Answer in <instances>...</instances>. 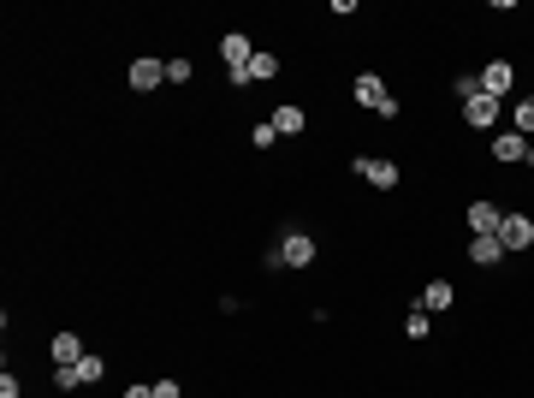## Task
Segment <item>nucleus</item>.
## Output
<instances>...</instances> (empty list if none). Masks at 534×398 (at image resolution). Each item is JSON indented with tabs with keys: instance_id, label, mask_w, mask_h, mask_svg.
<instances>
[{
	"instance_id": "nucleus-12",
	"label": "nucleus",
	"mask_w": 534,
	"mask_h": 398,
	"mask_svg": "<svg viewBox=\"0 0 534 398\" xmlns=\"http://www.w3.org/2000/svg\"><path fill=\"white\" fill-rule=\"evenodd\" d=\"M48 351H54V369H72V363H83V357H89L78 333H54V345H48Z\"/></svg>"
},
{
	"instance_id": "nucleus-17",
	"label": "nucleus",
	"mask_w": 534,
	"mask_h": 398,
	"mask_svg": "<svg viewBox=\"0 0 534 398\" xmlns=\"http://www.w3.org/2000/svg\"><path fill=\"white\" fill-rule=\"evenodd\" d=\"M428 327H434V316H428V309H410V316H404V339H415V345L428 339Z\"/></svg>"
},
{
	"instance_id": "nucleus-7",
	"label": "nucleus",
	"mask_w": 534,
	"mask_h": 398,
	"mask_svg": "<svg viewBox=\"0 0 534 398\" xmlns=\"http://www.w3.org/2000/svg\"><path fill=\"white\" fill-rule=\"evenodd\" d=\"M493 160H505V167L534 160V137H522V131H499V137H493Z\"/></svg>"
},
{
	"instance_id": "nucleus-1",
	"label": "nucleus",
	"mask_w": 534,
	"mask_h": 398,
	"mask_svg": "<svg viewBox=\"0 0 534 398\" xmlns=\"http://www.w3.org/2000/svg\"><path fill=\"white\" fill-rule=\"evenodd\" d=\"M351 96H356V107H368L375 120H398V96L386 90V78H380V72H356Z\"/></svg>"
},
{
	"instance_id": "nucleus-6",
	"label": "nucleus",
	"mask_w": 534,
	"mask_h": 398,
	"mask_svg": "<svg viewBox=\"0 0 534 398\" xmlns=\"http://www.w3.org/2000/svg\"><path fill=\"white\" fill-rule=\"evenodd\" d=\"M511 83H516V66L511 60H487V66H481V96L505 101V96H511Z\"/></svg>"
},
{
	"instance_id": "nucleus-16",
	"label": "nucleus",
	"mask_w": 534,
	"mask_h": 398,
	"mask_svg": "<svg viewBox=\"0 0 534 398\" xmlns=\"http://www.w3.org/2000/svg\"><path fill=\"white\" fill-rule=\"evenodd\" d=\"M511 131H522V137H534V96H522L511 107Z\"/></svg>"
},
{
	"instance_id": "nucleus-15",
	"label": "nucleus",
	"mask_w": 534,
	"mask_h": 398,
	"mask_svg": "<svg viewBox=\"0 0 534 398\" xmlns=\"http://www.w3.org/2000/svg\"><path fill=\"white\" fill-rule=\"evenodd\" d=\"M250 78H256V83L279 78V54H267V48H256V60H250Z\"/></svg>"
},
{
	"instance_id": "nucleus-8",
	"label": "nucleus",
	"mask_w": 534,
	"mask_h": 398,
	"mask_svg": "<svg viewBox=\"0 0 534 398\" xmlns=\"http://www.w3.org/2000/svg\"><path fill=\"white\" fill-rule=\"evenodd\" d=\"M452 303H457V285H452V279H428V285H422V298H415V309H428V316H445Z\"/></svg>"
},
{
	"instance_id": "nucleus-2",
	"label": "nucleus",
	"mask_w": 534,
	"mask_h": 398,
	"mask_svg": "<svg viewBox=\"0 0 534 398\" xmlns=\"http://www.w3.org/2000/svg\"><path fill=\"white\" fill-rule=\"evenodd\" d=\"M315 256H321L315 232H279V244H274V256H267V268H309Z\"/></svg>"
},
{
	"instance_id": "nucleus-3",
	"label": "nucleus",
	"mask_w": 534,
	"mask_h": 398,
	"mask_svg": "<svg viewBox=\"0 0 534 398\" xmlns=\"http://www.w3.org/2000/svg\"><path fill=\"white\" fill-rule=\"evenodd\" d=\"M499 244H505V256H522L534 244V220L522 215V208H505V220H499V232H493Z\"/></svg>"
},
{
	"instance_id": "nucleus-10",
	"label": "nucleus",
	"mask_w": 534,
	"mask_h": 398,
	"mask_svg": "<svg viewBox=\"0 0 534 398\" xmlns=\"http://www.w3.org/2000/svg\"><path fill=\"white\" fill-rule=\"evenodd\" d=\"M160 83H166V60H149V54L131 60V90H137V96H149V90H160Z\"/></svg>"
},
{
	"instance_id": "nucleus-14",
	"label": "nucleus",
	"mask_w": 534,
	"mask_h": 398,
	"mask_svg": "<svg viewBox=\"0 0 534 398\" xmlns=\"http://www.w3.org/2000/svg\"><path fill=\"white\" fill-rule=\"evenodd\" d=\"M469 261L475 268H499V261H505V244L499 238H469Z\"/></svg>"
},
{
	"instance_id": "nucleus-4",
	"label": "nucleus",
	"mask_w": 534,
	"mask_h": 398,
	"mask_svg": "<svg viewBox=\"0 0 534 398\" xmlns=\"http://www.w3.org/2000/svg\"><path fill=\"white\" fill-rule=\"evenodd\" d=\"M351 173H362V179L375 184V191H398L404 184V173H398V160H380V155H356Z\"/></svg>"
},
{
	"instance_id": "nucleus-11",
	"label": "nucleus",
	"mask_w": 534,
	"mask_h": 398,
	"mask_svg": "<svg viewBox=\"0 0 534 398\" xmlns=\"http://www.w3.org/2000/svg\"><path fill=\"white\" fill-rule=\"evenodd\" d=\"M220 60H226V72H232V66H250L256 60L250 36H244V30H226V36H220Z\"/></svg>"
},
{
	"instance_id": "nucleus-20",
	"label": "nucleus",
	"mask_w": 534,
	"mask_h": 398,
	"mask_svg": "<svg viewBox=\"0 0 534 398\" xmlns=\"http://www.w3.org/2000/svg\"><path fill=\"white\" fill-rule=\"evenodd\" d=\"M250 143H256V149H274V143H279L274 120H261V125H250Z\"/></svg>"
},
{
	"instance_id": "nucleus-23",
	"label": "nucleus",
	"mask_w": 534,
	"mask_h": 398,
	"mask_svg": "<svg viewBox=\"0 0 534 398\" xmlns=\"http://www.w3.org/2000/svg\"><path fill=\"white\" fill-rule=\"evenodd\" d=\"M0 398H24V386H19V375H12V369L0 375Z\"/></svg>"
},
{
	"instance_id": "nucleus-18",
	"label": "nucleus",
	"mask_w": 534,
	"mask_h": 398,
	"mask_svg": "<svg viewBox=\"0 0 534 398\" xmlns=\"http://www.w3.org/2000/svg\"><path fill=\"white\" fill-rule=\"evenodd\" d=\"M452 96L457 101H475V96H481V72H457V78H452Z\"/></svg>"
},
{
	"instance_id": "nucleus-25",
	"label": "nucleus",
	"mask_w": 534,
	"mask_h": 398,
	"mask_svg": "<svg viewBox=\"0 0 534 398\" xmlns=\"http://www.w3.org/2000/svg\"><path fill=\"white\" fill-rule=\"evenodd\" d=\"M125 398H155V386H149V380H137V386H125Z\"/></svg>"
},
{
	"instance_id": "nucleus-19",
	"label": "nucleus",
	"mask_w": 534,
	"mask_h": 398,
	"mask_svg": "<svg viewBox=\"0 0 534 398\" xmlns=\"http://www.w3.org/2000/svg\"><path fill=\"white\" fill-rule=\"evenodd\" d=\"M78 375H83V386H96V380H101V375H107V363H101V357H96V351H89V357H83V363H78Z\"/></svg>"
},
{
	"instance_id": "nucleus-24",
	"label": "nucleus",
	"mask_w": 534,
	"mask_h": 398,
	"mask_svg": "<svg viewBox=\"0 0 534 398\" xmlns=\"http://www.w3.org/2000/svg\"><path fill=\"white\" fill-rule=\"evenodd\" d=\"M155 398H184V386H178V380L166 375V380H155Z\"/></svg>"
},
{
	"instance_id": "nucleus-13",
	"label": "nucleus",
	"mask_w": 534,
	"mask_h": 398,
	"mask_svg": "<svg viewBox=\"0 0 534 398\" xmlns=\"http://www.w3.org/2000/svg\"><path fill=\"white\" fill-rule=\"evenodd\" d=\"M303 125H309V113H303L297 101H285V107H274V131H279V137H303Z\"/></svg>"
},
{
	"instance_id": "nucleus-5",
	"label": "nucleus",
	"mask_w": 534,
	"mask_h": 398,
	"mask_svg": "<svg viewBox=\"0 0 534 398\" xmlns=\"http://www.w3.org/2000/svg\"><path fill=\"white\" fill-rule=\"evenodd\" d=\"M499 120H505V101H493V96L463 101V125H469V131H493Z\"/></svg>"
},
{
	"instance_id": "nucleus-22",
	"label": "nucleus",
	"mask_w": 534,
	"mask_h": 398,
	"mask_svg": "<svg viewBox=\"0 0 534 398\" xmlns=\"http://www.w3.org/2000/svg\"><path fill=\"white\" fill-rule=\"evenodd\" d=\"M190 72H197L190 60H166V83H190Z\"/></svg>"
},
{
	"instance_id": "nucleus-21",
	"label": "nucleus",
	"mask_w": 534,
	"mask_h": 398,
	"mask_svg": "<svg viewBox=\"0 0 534 398\" xmlns=\"http://www.w3.org/2000/svg\"><path fill=\"white\" fill-rule=\"evenodd\" d=\"M54 386H59V393H78V386H83L78 363H72V369H54Z\"/></svg>"
},
{
	"instance_id": "nucleus-9",
	"label": "nucleus",
	"mask_w": 534,
	"mask_h": 398,
	"mask_svg": "<svg viewBox=\"0 0 534 398\" xmlns=\"http://www.w3.org/2000/svg\"><path fill=\"white\" fill-rule=\"evenodd\" d=\"M463 220H469L475 238H493L499 220H505V208H499V202H469V208H463Z\"/></svg>"
}]
</instances>
